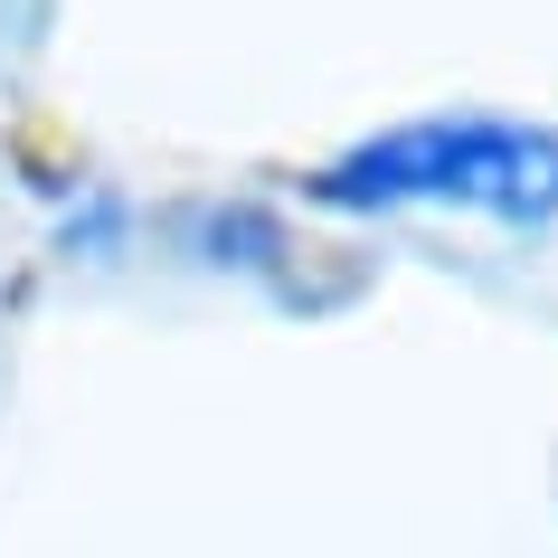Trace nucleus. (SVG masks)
Masks as SVG:
<instances>
[{"instance_id": "obj_1", "label": "nucleus", "mask_w": 558, "mask_h": 558, "mask_svg": "<svg viewBox=\"0 0 558 558\" xmlns=\"http://www.w3.org/2000/svg\"><path fill=\"white\" fill-rule=\"evenodd\" d=\"M313 199L331 208H398V199H445V208H493L511 228L558 208V133L493 114H436V123H398L379 143H360L351 161H331L313 180Z\"/></svg>"}]
</instances>
